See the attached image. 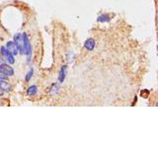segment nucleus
<instances>
[{"label": "nucleus", "instance_id": "7ed1b4c3", "mask_svg": "<svg viewBox=\"0 0 158 148\" xmlns=\"http://www.w3.org/2000/svg\"><path fill=\"white\" fill-rule=\"evenodd\" d=\"M14 42H15L16 44H17L19 52L21 53V55H23V53H24V42H23L22 35L16 34L15 37H14Z\"/></svg>", "mask_w": 158, "mask_h": 148}, {"label": "nucleus", "instance_id": "f03ea898", "mask_svg": "<svg viewBox=\"0 0 158 148\" xmlns=\"http://www.w3.org/2000/svg\"><path fill=\"white\" fill-rule=\"evenodd\" d=\"M1 55L5 57V59L8 61L9 64H13L15 62V58H14V55H12L10 51H7V48L5 47H2L1 48Z\"/></svg>", "mask_w": 158, "mask_h": 148}, {"label": "nucleus", "instance_id": "ddd939ff", "mask_svg": "<svg viewBox=\"0 0 158 148\" xmlns=\"http://www.w3.org/2000/svg\"><path fill=\"white\" fill-rule=\"evenodd\" d=\"M3 94H4V91H3V90H2L1 88H0V97L3 96Z\"/></svg>", "mask_w": 158, "mask_h": 148}, {"label": "nucleus", "instance_id": "20e7f679", "mask_svg": "<svg viewBox=\"0 0 158 148\" xmlns=\"http://www.w3.org/2000/svg\"><path fill=\"white\" fill-rule=\"evenodd\" d=\"M0 70H1L6 76H12L14 74V69L12 68L10 65H8L6 63L0 64Z\"/></svg>", "mask_w": 158, "mask_h": 148}, {"label": "nucleus", "instance_id": "6e6552de", "mask_svg": "<svg viewBox=\"0 0 158 148\" xmlns=\"http://www.w3.org/2000/svg\"><path fill=\"white\" fill-rule=\"evenodd\" d=\"M66 71H67V66H66V65H64V66H62L61 69H60L59 75H58V80H59L60 83H62V82L64 81V79H65Z\"/></svg>", "mask_w": 158, "mask_h": 148}, {"label": "nucleus", "instance_id": "1a4fd4ad", "mask_svg": "<svg viewBox=\"0 0 158 148\" xmlns=\"http://www.w3.org/2000/svg\"><path fill=\"white\" fill-rule=\"evenodd\" d=\"M37 92H38V87L36 85L30 86V87L28 88V90H27V94L29 96H35L36 94H37Z\"/></svg>", "mask_w": 158, "mask_h": 148}, {"label": "nucleus", "instance_id": "0eeeda50", "mask_svg": "<svg viewBox=\"0 0 158 148\" xmlns=\"http://www.w3.org/2000/svg\"><path fill=\"white\" fill-rule=\"evenodd\" d=\"M0 88H1L4 92H10L11 91V85L8 83V82L5 81V79H0Z\"/></svg>", "mask_w": 158, "mask_h": 148}, {"label": "nucleus", "instance_id": "f8f14e48", "mask_svg": "<svg viewBox=\"0 0 158 148\" xmlns=\"http://www.w3.org/2000/svg\"><path fill=\"white\" fill-rule=\"evenodd\" d=\"M7 78H8V76H6L5 74L0 70V79H7Z\"/></svg>", "mask_w": 158, "mask_h": 148}, {"label": "nucleus", "instance_id": "4468645a", "mask_svg": "<svg viewBox=\"0 0 158 148\" xmlns=\"http://www.w3.org/2000/svg\"><path fill=\"white\" fill-rule=\"evenodd\" d=\"M0 106H1V103H0Z\"/></svg>", "mask_w": 158, "mask_h": 148}, {"label": "nucleus", "instance_id": "9b49d317", "mask_svg": "<svg viewBox=\"0 0 158 148\" xmlns=\"http://www.w3.org/2000/svg\"><path fill=\"white\" fill-rule=\"evenodd\" d=\"M33 69H32V70H30L29 72H28V74H27V75H26V78H25V79H26V81L28 82V81H30L31 80V78H32V76H33Z\"/></svg>", "mask_w": 158, "mask_h": 148}, {"label": "nucleus", "instance_id": "9d476101", "mask_svg": "<svg viewBox=\"0 0 158 148\" xmlns=\"http://www.w3.org/2000/svg\"><path fill=\"white\" fill-rule=\"evenodd\" d=\"M111 20L110 16H108L106 14H103V15H100L98 17V22H109Z\"/></svg>", "mask_w": 158, "mask_h": 148}, {"label": "nucleus", "instance_id": "39448f33", "mask_svg": "<svg viewBox=\"0 0 158 148\" xmlns=\"http://www.w3.org/2000/svg\"><path fill=\"white\" fill-rule=\"evenodd\" d=\"M5 48H7V51H10L13 55H16L19 52L18 47H17V44H15V42H8Z\"/></svg>", "mask_w": 158, "mask_h": 148}, {"label": "nucleus", "instance_id": "f257e3e1", "mask_svg": "<svg viewBox=\"0 0 158 148\" xmlns=\"http://www.w3.org/2000/svg\"><path fill=\"white\" fill-rule=\"evenodd\" d=\"M23 42H24V53H26L28 55V59L30 60V57H31V53H32V46H31V43L29 41V38L26 34H23Z\"/></svg>", "mask_w": 158, "mask_h": 148}, {"label": "nucleus", "instance_id": "423d86ee", "mask_svg": "<svg viewBox=\"0 0 158 148\" xmlns=\"http://www.w3.org/2000/svg\"><path fill=\"white\" fill-rule=\"evenodd\" d=\"M95 46H96V43L94 39H87L84 43V48H86L87 51H90L95 48Z\"/></svg>", "mask_w": 158, "mask_h": 148}]
</instances>
